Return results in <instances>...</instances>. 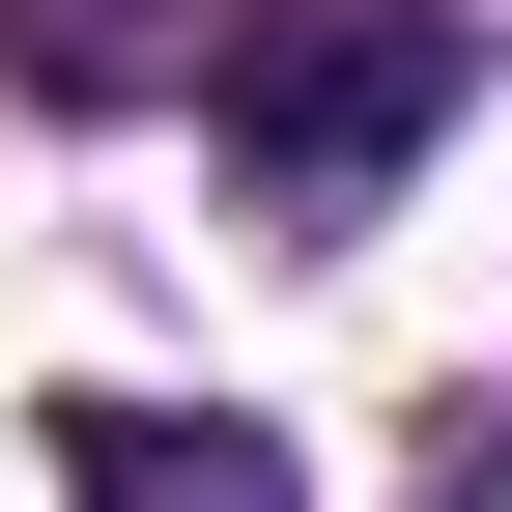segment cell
<instances>
[{
  "label": "cell",
  "mask_w": 512,
  "mask_h": 512,
  "mask_svg": "<svg viewBox=\"0 0 512 512\" xmlns=\"http://www.w3.org/2000/svg\"><path fill=\"white\" fill-rule=\"evenodd\" d=\"M228 57V0H0V86L29 114H143V86H200Z\"/></svg>",
  "instance_id": "obj_3"
},
{
  "label": "cell",
  "mask_w": 512,
  "mask_h": 512,
  "mask_svg": "<svg viewBox=\"0 0 512 512\" xmlns=\"http://www.w3.org/2000/svg\"><path fill=\"white\" fill-rule=\"evenodd\" d=\"M200 143H228L256 228H370L427 143H456V0H228Z\"/></svg>",
  "instance_id": "obj_1"
},
{
  "label": "cell",
  "mask_w": 512,
  "mask_h": 512,
  "mask_svg": "<svg viewBox=\"0 0 512 512\" xmlns=\"http://www.w3.org/2000/svg\"><path fill=\"white\" fill-rule=\"evenodd\" d=\"M57 512H313L256 427H200V399H86L57 427Z\"/></svg>",
  "instance_id": "obj_2"
}]
</instances>
